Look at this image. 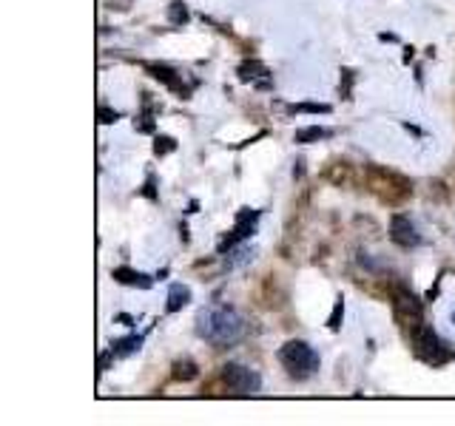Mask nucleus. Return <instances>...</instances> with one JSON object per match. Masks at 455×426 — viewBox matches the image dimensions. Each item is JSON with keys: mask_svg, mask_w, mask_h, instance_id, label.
<instances>
[{"mask_svg": "<svg viewBox=\"0 0 455 426\" xmlns=\"http://www.w3.org/2000/svg\"><path fill=\"white\" fill-rule=\"evenodd\" d=\"M196 335L208 341L213 347H234L245 338L248 324L242 319V312L231 304H208L196 312Z\"/></svg>", "mask_w": 455, "mask_h": 426, "instance_id": "obj_1", "label": "nucleus"}, {"mask_svg": "<svg viewBox=\"0 0 455 426\" xmlns=\"http://www.w3.org/2000/svg\"><path fill=\"white\" fill-rule=\"evenodd\" d=\"M410 338H412V352H416V359L424 364L444 367L455 359V350L433 330L430 324H419L416 330H410Z\"/></svg>", "mask_w": 455, "mask_h": 426, "instance_id": "obj_2", "label": "nucleus"}, {"mask_svg": "<svg viewBox=\"0 0 455 426\" xmlns=\"http://www.w3.org/2000/svg\"><path fill=\"white\" fill-rule=\"evenodd\" d=\"M279 364L288 369L291 378L305 381V378H310L313 373H316L322 359H319V352L307 344V341L291 338V341H284V344L279 347Z\"/></svg>", "mask_w": 455, "mask_h": 426, "instance_id": "obj_3", "label": "nucleus"}, {"mask_svg": "<svg viewBox=\"0 0 455 426\" xmlns=\"http://www.w3.org/2000/svg\"><path fill=\"white\" fill-rule=\"evenodd\" d=\"M222 383L234 395H259L262 392V375L239 361H228L222 367Z\"/></svg>", "mask_w": 455, "mask_h": 426, "instance_id": "obj_4", "label": "nucleus"}, {"mask_svg": "<svg viewBox=\"0 0 455 426\" xmlns=\"http://www.w3.org/2000/svg\"><path fill=\"white\" fill-rule=\"evenodd\" d=\"M259 219H262V210H256V208H239L236 210V222H234L231 231H228L220 239L217 253L222 256V253H228L231 248L242 245V241H248L256 233V227H259Z\"/></svg>", "mask_w": 455, "mask_h": 426, "instance_id": "obj_5", "label": "nucleus"}, {"mask_svg": "<svg viewBox=\"0 0 455 426\" xmlns=\"http://www.w3.org/2000/svg\"><path fill=\"white\" fill-rule=\"evenodd\" d=\"M393 316L407 330H416L419 324H424V302H419V296L412 290L398 288L393 293Z\"/></svg>", "mask_w": 455, "mask_h": 426, "instance_id": "obj_6", "label": "nucleus"}, {"mask_svg": "<svg viewBox=\"0 0 455 426\" xmlns=\"http://www.w3.org/2000/svg\"><path fill=\"white\" fill-rule=\"evenodd\" d=\"M142 68H146L156 83H163L168 91H174L180 99H191L194 89L199 85V80L185 83V75H180L177 68H171V66H165V63H142Z\"/></svg>", "mask_w": 455, "mask_h": 426, "instance_id": "obj_7", "label": "nucleus"}, {"mask_svg": "<svg viewBox=\"0 0 455 426\" xmlns=\"http://www.w3.org/2000/svg\"><path fill=\"white\" fill-rule=\"evenodd\" d=\"M390 241L402 248V250L419 248L421 245V233H419L416 222H412L410 217H404V213H393V217H390Z\"/></svg>", "mask_w": 455, "mask_h": 426, "instance_id": "obj_8", "label": "nucleus"}, {"mask_svg": "<svg viewBox=\"0 0 455 426\" xmlns=\"http://www.w3.org/2000/svg\"><path fill=\"white\" fill-rule=\"evenodd\" d=\"M236 75H239V83H251L253 89H259V91L274 89V75H270V68L262 60H253V57L245 63H239Z\"/></svg>", "mask_w": 455, "mask_h": 426, "instance_id": "obj_9", "label": "nucleus"}, {"mask_svg": "<svg viewBox=\"0 0 455 426\" xmlns=\"http://www.w3.org/2000/svg\"><path fill=\"white\" fill-rule=\"evenodd\" d=\"M253 259H256V248H251L248 241H242V245L222 253V270H225V273H234V270L248 267Z\"/></svg>", "mask_w": 455, "mask_h": 426, "instance_id": "obj_10", "label": "nucleus"}, {"mask_svg": "<svg viewBox=\"0 0 455 426\" xmlns=\"http://www.w3.org/2000/svg\"><path fill=\"white\" fill-rule=\"evenodd\" d=\"M111 279L125 284V288H140V290H148L154 284V279L148 273H142V270H132V267H114Z\"/></svg>", "mask_w": 455, "mask_h": 426, "instance_id": "obj_11", "label": "nucleus"}, {"mask_svg": "<svg viewBox=\"0 0 455 426\" xmlns=\"http://www.w3.org/2000/svg\"><path fill=\"white\" fill-rule=\"evenodd\" d=\"M191 304V288L188 284H171L168 298H165V310L168 312H180L182 307Z\"/></svg>", "mask_w": 455, "mask_h": 426, "instance_id": "obj_12", "label": "nucleus"}, {"mask_svg": "<svg viewBox=\"0 0 455 426\" xmlns=\"http://www.w3.org/2000/svg\"><path fill=\"white\" fill-rule=\"evenodd\" d=\"M327 137H333L331 128L305 125V128H299V131L293 134V142H299V146H310V142H319V139H327Z\"/></svg>", "mask_w": 455, "mask_h": 426, "instance_id": "obj_13", "label": "nucleus"}, {"mask_svg": "<svg viewBox=\"0 0 455 426\" xmlns=\"http://www.w3.org/2000/svg\"><path fill=\"white\" fill-rule=\"evenodd\" d=\"M134 131L137 134H154L156 131V125H154V106H151L148 94H142V114L134 120Z\"/></svg>", "mask_w": 455, "mask_h": 426, "instance_id": "obj_14", "label": "nucleus"}, {"mask_svg": "<svg viewBox=\"0 0 455 426\" xmlns=\"http://www.w3.org/2000/svg\"><path fill=\"white\" fill-rule=\"evenodd\" d=\"M142 341H146V335H125V338H120V341H114V344H111L114 359H125V355L140 352Z\"/></svg>", "mask_w": 455, "mask_h": 426, "instance_id": "obj_15", "label": "nucleus"}, {"mask_svg": "<svg viewBox=\"0 0 455 426\" xmlns=\"http://www.w3.org/2000/svg\"><path fill=\"white\" fill-rule=\"evenodd\" d=\"M196 375H199V367L191 359H180V361H174V367H171V378L180 381V383H188Z\"/></svg>", "mask_w": 455, "mask_h": 426, "instance_id": "obj_16", "label": "nucleus"}, {"mask_svg": "<svg viewBox=\"0 0 455 426\" xmlns=\"http://www.w3.org/2000/svg\"><path fill=\"white\" fill-rule=\"evenodd\" d=\"M188 18H191L188 6H185L182 0H174V4L168 6V23L171 26H185V23H188Z\"/></svg>", "mask_w": 455, "mask_h": 426, "instance_id": "obj_17", "label": "nucleus"}, {"mask_svg": "<svg viewBox=\"0 0 455 426\" xmlns=\"http://www.w3.org/2000/svg\"><path fill=\"white\" fill-rule=\"evenodd\" d=\"M177 151V139L168 134H156L154 137V156H168Z\"/></svg>", "mask_w": 455, "mask_h": 426, "instance_id": "obj_18", "label": "nucleus"}, {"mask_svg": "<svg viewBox=\"0 0 455 426\" xmlns=\"http://www.w3.org/2000/svg\"><path fill=\"white\" fill-rule=\"evenodd\" d=\"M333 106L327 103H296V106H288V114H331Z\"/></svg>", "mask_w": 455, "mask_h": 426, "instance_id": "obj_19", "label": "nucleus"}, {"mask_svg": "<svg viewBox=\"0 0 455 426\" xmlns=\"http://www.w3.org/2000/svg\"><path fill=\"white\" fill-rule=\"evenodd\" d=\"M353 83H355V75H353V68H341V83H339V94L341 99H353Z\"/></svg>", "mask_w": 455, "mask_h": 426, "instance_id": "obj_20", "label": "nucleus"}, {"mask_svg": "<svg viewBox=\"0 0 455 426\" xmlns=\"http://www.w3.org/2000/svg\"><path fill=\"white\" fill-rule=\"evenodd\" d=\"M341 319H345V298H336L331 319H327V327H331L333 333H339L341 330Z\"/></svg>", "mask_w": 455, "mask_h": 426, "instance_id": "obj_21", "label": "nucleus"}, {"mask_svg": "<svg viewBox=\"0 0 455 426\" xmlns=\"http://www.w3.org/2000/svg\"><path fill=\"white\" fill-rule=\"evenodd\" d=\"M123 117L120 111H114V108H108V106H97V122L100 125H111V122H117Z\"/></svg>", "mask_w": 455, "mask_h": 426, "instance_id": "obj_22", "label": "nucleus"}, {"mask_svg": "<svg viewBox=\"0 0 455 426\" xmlns=\"http://www.w3.org/2000/svg\"><path fill=\"white\" fill-rule=\"evenodd\" d=\"M146 199H151V202H160V193H156V177L148 174L146 177V185H142V191H140Z\"/></svg>", "mask_w": 455, "mask_h": 426, "instance_id": "obj_23", "label": "nucleus"}, {"mask_svg": "<svg viewBox=\"0 0 455 426\" xmlns=\"http://www.w3.org/2000/svg\"><path fill=\"white\" fill-rule=\"evenodd\" d=\"M379 40H381V43H395L398 37H395L393 32H381V35H379Z\"/></svg>", "mask_w": 455, "mask_h": 426, "instance_id": "obj_24", "label": "nucleus"}, {"mask_svg": "<svg viewBox=\"0 0 455 426\" xmlns=\"http://www.w3.org/2000/svg\"><path fill=\"white\" fill-rule=\"evenodd\" d=\"M404 128H407L410 134H416V137H424V131H421V128H416V125H412V122H404Z\"/></svg>", "mask_w": 455, "mask_h": 426, "instance_id": "obj_25", "label": "nucleus"}, {"mask_svg": "<svg viewBox=\"0 0 455 426\" xmlns=\"http://www.w3.org/2000/svg\"><path fill=\"white\" fill-rule=\"evenodd\" d=\"M412 54H416V49L407 46V49H404V63H410V60H412Z\"/></svg>", "mask_w": 455, "mask_h": 426, "instance_id": "obj_26", "label": "nucleus"}, {"mask_svg": "<svg viewBox=\"0 0 455 426\" xmlns=\"http://www.w3.org/2000/svg\"><path fill=\"white\" fill-rule=\"evenodd\" d=\"M452 324H455V312H452Z\"/></svg>", "mask_w": 455, "mask_h": 426, "instance_id": "obj_27", "label": "nucleus"}]
</instances>
